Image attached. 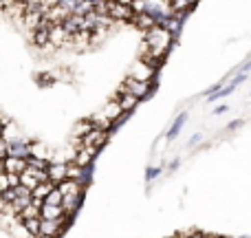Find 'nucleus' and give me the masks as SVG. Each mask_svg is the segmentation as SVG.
<instances>
[{
    "label": "nucleus",
    "instance_id": "nucleus-6",
    "mask_svg": "<svg viewBox=\"0 0 251 238\" xmlns=\"http://www.w3.org/2000/svg\"><path fill=\"white\" fill-rule=\"evenodd\" d=\"M53 187H55V183H51V181H47V183H38V185L33 187V190H31V196H33V199H47L49 196V192L53 190Z\"/></svg>",
    "mask_w": 251,
    "mask_h": 238
},
{
    "label": "nucleus",
    "instance_id": "nucleus-12",
    "mask_svg": "<svg viewBox=\"0 0 251 238\" xmlns=\"http://www.w3.org/2000/svg\"><path fill=\"white\" fill-rule=\"evenodd\" d=\"M7 174V185L9 187H18L20 185V174H16V172H4Z\"/></svg>",
    "mask_w": 251,
    "mask_h": 238
},
{
    "label": "nucleus",
    "instance_id": "nucleus-15",
    "mask_svg": "<svg viewBox=\"0 0 251 238\" xmlns=\"http://www.w3.org/2000/svg\"><path fill=\"white\" fill-rule=\"evenodd\" d=\"M25 4H29V7H40V4L44 2V0H22Z\"/></svg>",
    "mask_w": 251,
    "mask_h": 238
},
{
    "label": "nucleus",
    "instance_id": "nucleus-16",
    "mask_svg": "<svg viewBox=\"0 0 251 238\" xmlns=\"http://www.w3.org/2000/svg\"><path fill=\"white\" fill-rule=\"evenodd\" d=\"M4 126H7V121L0 119V137H2V132H4Z\"/></svg>",
    "mask_w": 251,
    "mask_h": 238
},
{
    "label": "nucleus",
    "instance_id": "nucleus-5",
    "mask_svg": "<svg viewBox=\"0 0 251 238\" xmlns=\"http://www.w3.org/2000/svg\"><path fill=\"white\" fill-rule=\"evenodd\" d=\"M40 218H49V221H55V218H69L64 216V212H62V208H55V205H42V210H40Z\"/></svg>",
    "mask_w": 251,
    "mask_h": 238
},
{
    "label": "nucleus",
    "instance_id": "nucleus-3",
    "mask_svg": "<svg viewBox=\"0 0 251 238\" xmlns=\"http://www.w3.org/2000/svg\"><path fill=\"white\" fill-rule=\"evenodd\" d=\"M2 168H4V172H16V174H20V172H25L26 170V159H22V157H4L2 159Z\"/></svg>",
    "mask_w": 251,
    "mask_h": 238
},
{
    "label": "nucleus",
    "instance_id": "nucleus-8",
    "mask_svg": "<svg viewBox=\"0 0 251 238\" xmlns=\"http://www.w3.org/2000/svg\"><path fill=\"white\" fill-rule=\"evenodd\" d=\"M38 183H40V181H38V179H35V174L31 172L29 168H26L25 172H20V185H25L26 190H33V187L38 185Z\"/></svg>",
    "mask_w": 251,
    "mask_h": 238
},
{
    "label": "nucleus",
    "instance_id": "nucleus-13",
    "mask_svg": "<svg viewBox=\"0 0 251 238\" xmlns=\"http://www.w3.org/2000/svg\"><path fill=\"white\" fill-rule=\"evenodd\" d=\"M60 7H64L66 11L73 13V9L77 7V0H60Z\"/></svg>",
    "mask_w": 251,
    "mask_h": 238
},
{
    "label": "nucleus",
    "instance_id": "nucleus-10",
    "mask_svg": "<svg viewBox=\"0 0 251 238\" xmlns=\"http://www.w3.org/2000/svg\"><path fill=\"white\" fill-rule=\"evenodd\" d=\"M62 201H64L62 192L57 190V187H53V190L49 192V196L44 199V203H47V205H55V208H62Z\"/></svg>",
    "mask_w": 251,
    "mask_h": 238
},
{
    "label": "nucleus",
    "instance_id": "nucleus-9",
    "mask_svg": "<svg viewBox=\"0 0 251 238\" xmlns=\"http://www.w3.org/2000/svg\"><path fill=\"white\" fill-rule=\"evenodd\" d=\"M18 218L20 221H26V218H40V208H35V205H26V208H22L20 212H18Z\"/></svg>",
    "mask_w": 251,
    "mask_h": 238
},
{
    "label": "nucleus",
    "instance_id": "nucleus-14",
    "mask_svg": "<svg viewBox=\"0 0 251 238\" xmlns=\"http://www.w3.org/2000/svg\"><path fill=\"white\" fill-rule=\"evenodd\" d=\"M7 150H9V141L4 137H0V155L7 157Z\"/></svg>",
    "mask_w": 251,
    "mask_h": 238
},
{
    "label": "nucleus",
    "instance_id": "nucleus-2",
    "mask_svg": "<svg viewBox=\"0 0 251 238\" xmlns=\"http://www.w3.org/2000/svg\"><path fill=\"white\" fill-rule=\"evenodd\" d=\"M47 174H49V181L57 185L60 181H64L66 179V163L64 161H53V163H49Z\"/></svg>",
    "mask_w": 251,
    "mask_h": 238
},
{
    "label": "nucleus",
    "instance_id": "nucleus-4",
    "mask_svg": "<svg viewBox=\"0 0 251 238\" xmlns=\"http://www.w3.org/2000/svg\"><path fill=\"white\" fill-rule=\"evenodd\" d=\"M9 157H22V159H26V157H31V150H29V143L25 141V139H18V141L9 143V150H7Z\"/></svg>",
    "mask_w": 251,
    "mask_h": 238
},
{
    "label": "nucleus",
    "instance_id": "nucleus-1",
    "mask_svg": "<svg viewBox=\"0 0 251 238\" xmlns=\"http://www.w3.org/2000/svg\"><path fill=\"white\" fill-rule=\"evenodd\" d=\"M69 42H71V35L64 31V26L53 25L51 31H49V44H51L53 49H62V47H66Z\"/></svg>",
    "mask_w": 251,
    "mask_h": 238
},
{
    "label": "nucleus",
    "instance_id": "nucleus-17",
    "mask_svg": "<svg viewBox=\"0 0 251 238\" xmlns=\"http://www.w3.org/2000/svg\"><path fill=\"white\" fill-rule=\"evenodd\" d=\"M38 238H55V236H44V234H40Z\"/></svg>",
    "mask_w": 251,
    "mask_h": 238
},
{
    "label": "nucleus",
    "instance_id": "nucleus-11",
    "mask_svg": "<svg viewBox=\"0 0 251 238\" xmlns=\"http://www.w3.org/2000/svg\"><path fill=\"white\" fill-rule=\"evenodd\" d=\"M29 150H31V157H38V159H47L49 161V152H47V148H44L42 143H38V141L29 143Z\"/></svg>",
    "mask_w": 251,
    "mask_h": 238
},
{
    "label": "nucleus",
    "instance_id": "nucleus-7",
    "mask_svg": "<svg viewBox=\"0 0 251 238\" xmlns=\"http://www.w3.org/2000/svg\"><path fill=\"white\" fill-rule=\"evenodd\" d=\"M22 230L29 236L38 238L40 236V218H26V221H22Z\"/></svg>",
    "mask_w": 251,
    "mask_h": 238
}]
</instances>
